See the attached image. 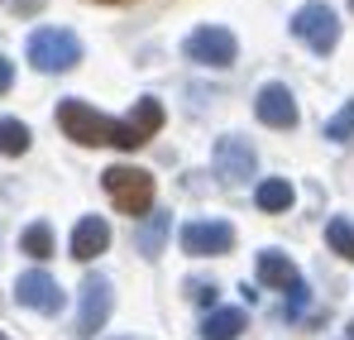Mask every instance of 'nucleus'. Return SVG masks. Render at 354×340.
Instances as JSON below:
<instances>
[{
	"label": "nucleus",
	"mask_w": 354,
	"mask_h": 340,
	"mask_svg": "<svg viewBox=\"0 0 354 340\" xmlns=\"http://www.w3.org/2000/svg\"><path fill=\"white\" fill-rule=\"evenodd\" d=\"M350 134H354V101H345L340 111L326 120V139H335V144H340V139H350Z\"/></svg>",
	"instance_id": "obj_19"
},
{
	"label": "nucleus",
	"mask_w": 354,
	"mask_h": 340,
	"mask_svg": "<svg viewBox=\"0 0 354 340\" xmlns=\"http://www.w3.org/2000/svg\"><path fill=\"white\" fill-rule=\"evenodd\" d=\"M10 87H15V62L0 53V91H10Z\"/></svg>",
	"instance_id": "obj_21"
},
{
	"label": "nucleus",
	"mask_w": 354,
	"mask_h": 340,
	"mask_svg": "<svg viewBox=\"0 0 354 340\" xmlns=\"http://www.w3.org/2000/svg\"><path fill=\"white\" fill-rule=\"evenodd\" d=\"M187 297H192L196 307H211V302H216V283H206V278H196V283H187Z\"/></svg>",
	"instance_id": "obj_20"
},
{
	"label": "nucleus",
	"mask_w": 354,
	"mask_h": 340,
	"mask_svg": "<svg viewBox=\"0 0 354 340\" xmlns=\"http://www.w3.org/2000/svg\"><path fill=\"white\" fill-rule=\"evenodd\" d=\"M15 297H19V307H29V312H44V316H53L62 312V287L53 274H44V269H29V274H19V283H15Z\"/></svg>",
	"instance_id": "obj_8"
},
{
	"label": "nucleus",
	"mask_w": 354,
	"mask_h": 340,
	"mask_svg": "<svg viewBox=\"0 0 354 340\" xmlns=\"http://www.w3.org/2000/svg\"><path fill=\"white\" fill-rule=\"evenodd\" d=\"M350 340H354V321H350Z\"/></svg>",
	"instance_id": "obj_24"
},
{
	"label": "nucleus",
	"mask_w": 354,
	"mask_h": 340,
	"mask_svg": "<svg viewBox=\"0 0 354 340\" xmlns=\"http://www.w3.org/2000/svg\"><path fill=\"white\" fill-rule=\"evenodd\" d=\"M168 226H173V221H168V211H153V221H144V226H139V235H134L139 254H149V259H153V254H163Z\"/></svg>",
	"instance_id": "obj_14"
},
{
	"label": "nucleus",
	"mask_w": 354,
	"mask_h": 340,
	"mask_svg": "<svg viewBox=\"0 0 354 340\" xmlns=\"http://www.w3.org/2000/svg\"><path fill=\"white\" fill-rule=\"evenodd\" d=\"M292 34L311 48V53H330L340 44V15L326 5V0H311L292 15Z\"/></svg>",
	"instance_id": "obj_4"
},
{
	"label": "nucleus",
	"mask_w": 354,
	"mask_h": 340,
	"mask_svg": "<svg viewBox=\"0 0 354 340\" xmlns=\"http://www.w3.org/2000/svg\"><path fill=\"white\" fill-rule=\"evenodd\" d=\"M244 326H249V312L244 307H216L201 321V340H239Z\"/></svg>",
	"instance_id": "obj_13"
},
{
	"label": "nucleus",
	"mask_w": 354,
	"mask_h": 340,
	"mask_svg": "<svg viewBox=\"0 0 354 340\" xmlns=\"http://www.w3.org/2000/svg\"><path fill=\"white\" fill-rule=\"evenodd\" d=\"M58 129L67 139H77V144H86V149H101V144H115V149H139V144H149L158 129H163V106L153 101V96H144L129 120H111V115H101L96 106H86V101H62L58 106Z\"/></svg>",
	"instance_id": "obj_1"
},
{
	"label": "nucleus",
	"mask_w": 354,
	"mask_h": 340,
	"mask_svg": "<svg viewBox=\"0 0 354 340\" xmlns=\"http://www.w3.org/2000/svg\"><path fill=\"white\" fill-rule=\"evenodd\" d=\"M101 5H124V0H101Z\"/></svg>",
	"instance_id": "obj_23"
},
{
	"label": "nucleus",
	"mask_w": 354,
	"mask_h": 340,
	"mask_svg": "<svg viewBox=\"0 0 354 340\" xmlns=\"http://www.w3.org/2000/svg\"><path fill=\"white\" fill-rule=\"evenodd\" d=\"M34 5H44V0H19V10H34Z\"/></svg>",
	"instance_id": "obj_22"
},
{
	"label": "nucleus",
	"mask_w": 354,
	"mask_h": 340,
	"mask_svg": "<svg viewBox=\"0 0 354 340\" xmlns=\"http://www.w3.org/2000/svg\"><path fill=\"white\" fill-rule=\"evenodd\" d=\"M101 187L124 216H144L153 206V172H144V168H106Z\"/></svg>",
	"instance_id": "obj_2"
},
{
	"label": "nucleus",
	"mask_w": 354,
	"mask_h": 340,
	"mask_svg": "<svg viewBox=\"0 0 354 340\" xmlns=\"http://www.w3.org/2000/svg\"><path fill=\"white\" fill-rule=\"evenodd\" d=\"M254 115L268 125V129H292L297 125V101L283 82H268L259 87V101H254Z\"/></svg>",
	"instance_id": "obj_10"
},
{
	"label": "nucleus",
	"mask_w": 354,
	"mask_h": 340,
	"mask_svg": "<svg viewBox=\"0 0 354 340\" xmlns=\"http://www.w3.org/2000/svg\"><path fill=\"white\" fill-rule=\"evenodd\" d=\"M254 202H259V211H288V206H292V182L268 177V182H259Z\"/></svg>",
	"instance_id": "obj_15"
},
{
	"label": "nucleus",
	"mask_w": 354,
	"mask_h": 340,
	"mask_svg": "<svg viewBox=\"0 0 354 340\" xmlns=\"http://www.w3.org/2000/svg\"><path fill=\"white\" fill-rule=\"evenodd\" d=\"M106 244H111V226L101 216H82L77 221V230H72V259L91 264L96 254H106Z\"/></svg>",
	"instance_id": "obj_12"
},
{
	"label": "nucleus",
	"mask_w": 354,
	"mask_h": 340,
	"mask_svg": "<svg viewBox=\"0 0 354 340\" xmlns=\"http://www.w3.org/2000/svg\"><path fill=\"white\" fill-rule=\"evenodd\" d=\"M350 10H354V0H350Z\"/></svg>",
	"instance_id": "obj_25"
},
{
	"label": "nucleus",
	"mask_w": 354,
	"mask_h": 340,
	"mask_svg": "<svg viewBox=\"0 0 354 340\" xmlns=\"http://www.w3.org/2000/svg\"><path fill=\"white\" fill-rule=\"evenodd\" d=\"M19 249H24L29 259H39V264H44V259L53 254V226H44V221H39V226H24V235H19Z\"/></svg>",
	"instance_id": "obj_17"
},
{
	"label": "nucleus",
	"mask_w": 354,
	"mask_h": 340,
	"mask_svg": "<svg viewBox=\"0 0 354 340\" xmlns=\"http://www.w3.org/2000/svg\"><path fill=\"white\" fill-rule=\"evenodd\" d=\"M326 244H330L340 259H350V264H354V226H350V221H340V216H335V221L326 226Z\"/></svg>",
	"instance_id": "obj_18"
},
{
	"label": "nucleus",
	"mask_w": 354,
	"mask_h": 340,
	"mask_svg": "<svg viewBox=\"0 0 354 340\" xmlns=\"http://www.w3.org/2000/svg\"><path fill=\"white\" fill-rule=\"evenodd\" d=\"M216 177L221 182H230V187H244L254 172H259V159H254V149H249V139L244 134H225V139H216Z\"/></svg>",
	"instance_id": "obj_6"
},
{
	"label": "nucleus",
	"mask_w": 354,
	"mask_h": 340,
	"mask_svg": "<svg viewBox=\"0 0 354 340\" xmlns=\"http://www.w3.org/2000/svg\"><path fill=\"white\" fill-rule=\"evenodd\" d=\"M111 307H115V292H111V278L91 274V278L82 283V307H77V336H96V331L106 326Z\"/></svg>",
	"instance_id": "obj_7"
},
{
	"label": "nucleus",
	"mask_w": 354,
	"mask_h": 340,
	"mask_svg": "<svg viewBox=\"0 0 354 340\" xmlns=\"http://www.w3.org/2000/svg\"><path fill=\"white\" fill-rule=\"evenodd\" d=\"M24 48H29V62L39 72H67V67L82 62V44H77L72 29H34Z\"/></svg>",
	"instance_id": "obj_3"
},
{
	"label": "nucleus",
	"mask_w": 354,
	"mask_h": 340,
	"mask_svg": "<svg viewBox=\"0 0 354 340\" xmlns=\"http://www.w3.org/2000/svg\"><path fill=\"white\" fill-rule=\"evenodd\" d=\"M259 278H263L268 287H278V292H292V312H297V302L306 297L297 264L288 259V254H278V249H263V254H259Z\"/></svg>",
	"instance_id": "obj_11"
},
{
	"label": "nucleus",
	"mask_w": 354,
	"mask_h": 340,
	"mask_svg": "<svg viewBox=\"0 0 354 340\" xmlns=\"http://www.w3.org/2000/svg\"><path fill=\"white\" fill-rule=\"evenodd\" d=\"M182 53L192 62H206V67H225V62H235V34L221 24H201L182 39Z\"/></svg>",
	"instance_id": "obj_5"
},
{
	"label": "nucleus",
	"mask_w": 354,
	"mask_h": 340,
	"mask_svg": "<svg viewBox=\"0 0 354 340\" xmlns=\"http://www.w3.org/2000/svg\"><path fill=\"white\" fill-rule=\"evenodd\" d=\"M230 244H235V230L225 221H192V226H182V249L187 254L211 259V254H230Z\"/></svg>",
	"instance_id": "obj_9"
},
{
	"label": "nucleus",
	"mask_w": 354,
	"mask_h": 340,
	"mask_svg": "<svg viewBox=\"0 0 354 340\" xmlns=\"http://www.w3.org/2000/svg\"><path fill=\"white\" fill-rule=\"evenodd\" d=\"M29 125L24 120H10V115H0V154H10V159H19V154H29Z\"/></svg>",
	"instance_id": "obj_16"
},
{
	"label": "nucleus",
	"mask_w": 354,
	"mask_h": 340,
	"mask_svg": "<svg viewBox=\"0 0 354 340\" xmlns=\"http://www.w3.org/2000/svg\"><path fill=\"white\" fill-rule=\"evenodd\" d=\"M0 340H5V336H0Z\"/></svg>",
	"instance_id": "obj_26"
}]
</instances>
